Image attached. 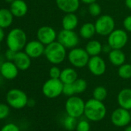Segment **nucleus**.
Segmentation results:
<instances>
[{
	"label": "nucleus",
	"instance_id": "nucleus-18",
	"mask_svg": "<svg viewBox=\"0 0 131 131\" xmlns=\"http://www.w3.org/2000/svg\"><path fill=\"white\" fill-rule=\"evenodd\" d=\"M9 9L13 14L14 17L21 18L27 14L29 7L24 0H14L10 4Z\"/></svg>",
	"mask_w": 131,
	"mask_h": 131
},
{
	"label": "nucleus",
	"instance_id": "nucleus-6",
	"mask_svg": "<svg viewBox=\"0 0 131 131\" xmlns=\"http://www.w3.org/2000/svg\"><path fill=\"white\" fill-rule=\"evenodd\" d=\"M86 102L80 96H70L65 103V110L67 115L79 118L84 114Z\"/></svg>",
	"mask_w": 131,
	"mask_h": 131
},
{
	"label": "nucleus",
	"instance_id": "nucleus-39",
	"mask_svg": "<svg viewBox=\"0 0 131 131\" xmlns=\"http://www.w3.org/2000/svg\"><path fill=\"white\" fill-rule=\"evenodd\" d=\"M5 29L0 26V43H1L4 39H6V34H5Z\"/></svg>",
	"mask_w": 131,
	"mask_h": 131
},
{
	"label": "nucleus",
	"instance_id": "nucleus-10",
	"mask_svg": "<svg viewBox=\"0 0 131 131\" xmlns=\"http://www.w3.org/2000/svg\"><path fill=\"white\" fill-rule=\"evenodd\" d=\"M128 34L125 29H115L107 38V43L113 49H122L128 42Z\"/></svg>",
	"mask_w": 131,
	"mask_h": 131
},
{
	"label": "nucleus",
	"instance_id": "nucleus-14",
	"mask_svg": "<svg viewBox=\"0 0 131 131\" xmlns=\"http://www.w3.org/2000/svg\"><path fill=\"white\" fill-rule=\"evenodd\" d=\"M46 46L38 39L27 42L24 51L31 59H37L44 55Z\"/></svg>",
	"mask_w": 131,
	"mask_h": 131
},
{
	"label": "nucleus",
	"instance_id": "nucleus-31",
	"mask_svg": "<svg viewBox=\"0 0 131 131\" xmlns=\"http://www.w3.org/2000/svg\"><path fill=\"white\" fill-rule=\"evenodd\" d=\"M62 94L67 96L68 97L74 96L76 94L75 89L73 83H67L63 84V89H62Z\"/></svg>",
	"mask_w": 131,
	"mask_h": 131
},
{
	"label": "nucleus",
	"instance_id": "nucleus-2",
	"mask_svg": "<svg viewBox=\"0 0 131 131\" xmlns=\"http://www.w3.org/2000/svg\"><path fill=\"white\" fill-rule=\"evenodd\" d=\"M27 42V35L26 32L20 28L12 29L6 36L7 48L15 52L23 50Z\"/></svg>",
	"mask_w": 131,
	"mask_h": 131
},
{
	"label": "nucleus",
	"instance_id": "nucleus-30",
	"mask_svg": "<svg viewBox=\"0 0 131 131\" xmlns=\"http://www.w3.org/2000/svg\"><path fill=\"white\" fill-rule=\"evenodd\" d=\"M88 12L90 15L93 17H99L101 15L102 13V8L100 4H98L96 2L93 3L92 4L89 5L88 7Z\"/></svg>",
	"mask_w": 131,
	"mask_h": 131
},
{
	"label": "nucleus",
	"instance_id": "nucleus-13",
	"mask_svg": "<svg viewBox=\"0 0 131 131\" xmlns=\"http://www.w3.org/2000/svg\"><path fill=\"white\" fill-rule=\"evenodd\" d=\"M57 34L56 30L49 26H42L39 27L36 32V37L45 46H47L57 39Z\"/></svg>",
	"mask_w": 131,
	"mask_h": 131
},
{
	"label": "nucleus",
	"instance_id": "nucleus-16",
	"mask_svg": "<svg viewBox=\"0 0 131 131\" xmlns=\"http://www.w3.org/2000/svg\"><path fill=\"white\" fill-rule=\"evenodd\" d=\"M56 5L65 13H73L79 9L80 0H56Z\"/></svg>",
	"mask_w": 131,
	"mask_h": 131
},
{
	"label": "nucleus",
	"instance_id": "nucleus-20",
	"mask_svg": "<svg viewBox=\"0 0 131 131\" xmlns=\"http://www.w3.org/2000/svg\"><path fill=\"white\" fill-rule=\"evenodd\" d=\"M79 24L78 16L73 13H66L62 19V27L63 29L74 30Z\"/></svg>",
	"mask_w": 131,
	"mask_h": 131
},
{
	"label": "nucleus",
	"instance_id": "nucleus-40",
	"mask_svg": "<svg viewBox=\"0 0 131 131\" xmlns=\"http://www.w3.org/2000/svg\"><path fill=\"white\" fill-rule=\"evenodd\" d=\"M36 105V101L33 99H29L27 103V106L29 107H33Z\"/></svg>",
	"mask_w": 131,
	"mask_h": 131
},
{
	"label": "nucleus",
	"instance_id": "nucleus-21",
	"mask_svg": "<svg viewBox=\"0 0 131 131\" xmlns=\"http://www.w3.org/2000/svg\"><path fill=\"white\" fill-rule=\"evenodd\" d=\"M108 59L114 67H119L126 62V54L122 49H112L108 54Z\"/></svg>",
	"mask_w": 131,
	"mask_h": 131
},
{
	"label": "nucleus",
	"instance_id": "nucleus-33",
	"mask_svg": "<svg viewBox=\"0 0 131 131\" xmlns=\"http://www.w3.org/2000/svg\"><path fill=\"white\" fill-rule=\"evenodd\" d=\"M10 113V106L6 103H0V119H6Z\"/></svg>",
	"mask_w": 131,
	"mask_h": 131
},
{
	"label": "nucleus",
	"instance_id": "nucleus-24",
	"mask_svg": "<svg viewBox=\"0 0 131 131\" xmlns=\"http://www.w3.org/2000/svg\"><path fill=\"white\" fill-rule=\"evenodd\" d=\"M80 36L83 39H91L95 34H96V28L94 23H83L79 31Z\"/></svg>",
	"mask_w": 131,
	"mask_h": 131
},
{
	"label": "nucleus",
	"instance_id": "nucleus-47",
	"mask_svg": "<svg viewBox=\"0 0 131 131\" xmlns=\"http://www.w3.org/2000/svg\"><path fill=\"white\" fill-rule=\"evenodd\" d=\"M129 113H130V117H131V110H129Z\"/></svg>",
	"mask_w": 131,
	"mask_h": 131
},
{
	"label": "nucleus",
	"instance_id": "nucleus-4",
	"mask_svg": "<svg viewBox=\"0 0 131 131\" xmlns=\"http://www.w3.org/2000/svg\"><path fill=\"white\" fill-rule=\"evenodd\" d=\"M67 58L69 62L74 68L80 69L87 67L90 56L86 51L85 48L75 47L70 50L67 54Z\"/></svg>",
	"mask_w": 131,
	"mask_h": 131
},
{
	"label": "nucleus",
	"instance_id": "nucleus-46",
	"mask_svg": "<svg viewBox=\"0 0 131 131\" xmlns=\"http://www.w3.org/2000/svg\"><path fill=\"white\" fill-rule=\"evenodd\" d=\"M129 59H130V63H131V53H130V56H129Z\"/></svg>",
	"mask_w": 131,
	"mask_h": 131
},
{
	"label": "nucleus",
	"instance_id": "nucleus-9",
	"mask_svg": "<svg viewBox=\"0 0 131 131\" xmlns=\"http://www.w3.org/2000/svg\"><path fill=\"white\" fill-rule=\"evenodd\" d=\"M66 49H73L77 47L80 42V36L74 30L62 29L57 34V39Z\"/></svg>",
	"mask_w": 131,
	"mask_h": 131
},
{
	"label": "nucleus",
	"instance_id": "nucleus-5",
	"mask_svg": "<svg viewBox=\"0 0 131 131\" xmlns=\"http://www.w3.org/2000/svg\"><path fill=\"white\" fill-rule=\"evenodd\" d=\"M28 96L26 93L20 89H11L6 93L7 104L14 109L20 110L27 106Z\"/></svg>",
	"mask_w": 131,
	"mask_h": 131
},
{
	"label": "nucleus",
	"instance_id": "nucleus-41",
	"mask_svg": "<svg viewBox=\"0 0 131 131\" xmlns=\"http://www.w3.org/2000/svg\"><path fill=\"white\" fill-rule=\"evenodd\" d=\"M96 2V0H80V3H82L83 4H86V5L92 4Z\"/></svg>",
	"mask_w": 131,
	"mask_h": 131
},
{
	"label": "nucleus",
	"instance_id": "nucleus-43",
	"mask_svg": "<svg viewBox=\"0 0 131 131\" xmlns=\"http://www.w3.org/2000/svg\"><path fill=\"white\" fill-rule=\"evenodd\" d=\"M124 131H131V125H127L126 126Z\"/></svg>",
	"mask_w": 131,
	"mask_h": 131
},
{
	"label": "nucleus",
	"instance_id": "nucleus-15",
	"mask_svg": "<svg viewBox=\"0 0 131 131\" xmlns=\"http://www.w3.org/2000/svg\"><path fill=\"white\" fill-rule=\"evenodd\" d=\"M19 70L16 67V65L13 61H5L1 63V70H0V75L5 80H15L19 74Z\"/></svg>",
	"mask_w": 131,
	"mask_h": 131
},
{
	"label": "nucleus",
	"instance_id": "nucleus-32",
	"mask_svg": "<svg viewBox=\"0 0 131 131\" xmlns=\"http://www.w3.org/2000/svg\"><path fill=\"white\" fill-rule=\"evenodd\" d=\"M90 124L89 121L86 119H82L77 122L76 131H90Z\"/></svg>",
	"mask_w": 131,
	"mask_h": 131
},
{
	"label": "nucleus",
	"instance_id": "nucleus-36",
	"mask_svg": "<svg viewBox=\"0 0 131 131\" xmlns=\"http://www.w3.org/2000/svg\"><path fill=\"white\" fill-rule=\"evenodd\" d=\"M123 26L124 29L127 32H131V15L127 16L123 21Z\"/></svg>",
	"mask_w": 131,
	"mask_h": 131
},
{
	"label": "nucleus",
	"instance_id": "nucleus-27",
	"mask_svg": "<svg viewBox=\"0 0 131 131\" xmlns=\"http://www.w3.org/2000/svg\"><path fill=\"white\" fill-rule=\"evenodd\" d=\"M108 95V92L107 90L106 89V87L103 86H96L93 91V98L100 100V101H104Z\"/></svg>",
	"mask_w": 131,
	"mask_h": 131
},
{
	"label": "nucleus",
	"instance_id": "nucleus-25",
	"mask_svg": "<svg viewBox=\"0 0 131 131\" xmlns=\"http://www.w3.org/2000/svg\"><path fill=\"white\" fill-rule=\"evenodd\" d=\"M103 45L102 43L96 39H90V41L86 43L85 46V49L90 56H100L102 52Z\"/></svg>",
	"mask_w": 131,
	"mask_h": 131
},
{
	"label": "nucleus",
	"instance_id": "nucleus-37",
	"mask_svg": "<svg viewBox=\"0 0 131 131\" xmlns=\"http://www.w3.org/2000/svg\"><path fill=\"white\" fill-rule=\"evenodd\" d=\"M17 52H15L10 49H7L6 52H5V58L6 60L8 61H14V59H15V56H16V54Z\"/></svg>",
	"mask_w": 131,
	"mask_h": 131
},
{
	"label": "nucleus",
	"instance_id": "nucleus-12",
	"mask_svg": "<svg viewBox=\"0 0 131 131\" xmlns=\"http://www.w3.org/2000/svg\"><path fill=\"white\" fill-rule=\"evenodd\" d=\"M87 67L91 74L95 77H100L106 73V64L104 59L100 56H90Z\"/></svg>",
	"mask_w": 131,
	"mask_h": 131
},
{
	"label": "nucleus",
	"instance_id": "nucleus-38",
	"mask_svg": "<svg viewBox=\"0 0 131 131\" xmlns=\"http://www.w3.org/2000/svg\"><path fill=\"white\" fill-rule=\"evenodd\" d=\"M113 49L110 47V46L107 43V44H106V45H103V49H102V52H104V53H107V54H109L110 53V52Z\"/></svg>",
	"mask_w": 131,
	"mask_h": 131
},
{
	"label": "nucleus",
	"instance_id": "nucleus-19",
	"mask_svg": "<svg viewBox=\"0 0 131 131\" xmlns=\"http://www.w3.org/2000/svg\"><path fill=\"white\" fill-rule=\"evenodd\" d=\"M117 103L119 107L127 110H131V89H122L117 95Z\"/></svg>",
	"mask_w": 131,
	"mask_h": 131
},
{
	"label": "nucleus",
	"instance_id": "nucleus-7",
	"mask_svg": "<svg viewBox=\"0 0 131 131\" xmlns=\"http://www.w3.org/2000/svg\"><path fill=\"white\" fill-rule=\"evenodd\" d=\"M96 34L101 36H109L115 29V20L110 15H100L97 17L95 23Z\"/></svg>",
	"mask_w": 131,
	"mask_h": 131
},
{
	"label": "nucleus",
	"instance_id": "nucleus-42",
	"mask_svg": "<svg viewBox=\"0 0 131 131\" xmlns=\"http://www.w3.org/2000/svg\"><path fill=\"white\" fill-rule=\"evenodd\" d=\"M125 5L128 9L131 10V0H125Z\"/></svg>",
	"mask_w": 131,
	"mask_h": 131
},
{
	"label": "nucleus",
	"instance_id": "nucleus-1",
	"mask_svg": "<svg viewBox=\"0 0 131 131\" xmlns=\"http://www.w3.org/2000/svg\"><path fill=\"white\" fill-rule=\"evenodd\" d=\"M84 115L90 121H101L106 115V107L103 101L97 100L94 98L90 99L86 102Z\"/></svg>",
	"mask_w": 131,
	"mask_h": 131
},
{
	"label": "nucleus",
	"instance_id": "nucleus-28",
	"mask_svg": "<svg viewBox=\"0 0 131 131\" xmlns=\"http://www.w3.org/2000/svg\"><path fill=\"white\" fill-rule=\"evenodd\" d=\"M77 124V118L71 116L70 115H67L63 119V121H62V125H63L64 128L69 131L76 129Z\"/></svg>",
	"mask_w": 131,
	"mask_h": 131
},
{
	"label": "nucleus",
	"instance_id": "nucleus-45",
	"mask_svg": "<svg viewBox=\"0 0 131 131\" xmlns=\"http://www.w3.org/2000/svg\"><path fill=\"white\" fill-rule=\"evenodd\" d=\"M1 51H2V47H1V45H0V53H1Z\"/></svg>",
	"mask_w": 131,
	"mask_h": 131
},
{
	"label": "nucleus",
	"instance_id": "nucleus-48",
	"mask_svg": "<svg viewBox=\"0 0 131 131\" xmlns=\"http://www.w3.org/2000/svg\"><path fill=\"white\" fill-rule=\"evenodd\" d=\"M0 70H1V63H0Z\"/></svg>",
	"mask_w": 131,
	"mask_h": 131
},
{
	"label": "nucleus",
	"instance_id": "nucleus-26",
	"mask_svg": "<svg viewBox=\"0 0 131 131\" xmlns=\"http://www.w3.org/2000/svg\"><path fill=\"white\" fill-rule=\"evenodd\" d=\"M118 76L123 80L131 79V63H123L117 70Z\"/></svg>",
	"mask_w": 131,
	"mask_h": 131
},
{
	"label": "nucleus",
	"instance_id": "nucleus-29",
	"mask_svg": "<svg viewBox=\"0 0 131 131\" xmlns=\"http://www.w3.org/2000/svg\"><path fill=\"white\" fill-rule=\"evenodd\" d=\"M73 84L75 89L76 94H80L84 93L87 89V86H88L86 80L82 78H78Z\"/></svg>",
	"mask_w": 131,
	"mask_h": 131
},
{
	"label": "nucleus",
	"instance_id": "nucleus-17",
	"mask_svg": "<svg viewBox=\"0 0 131 131\" xmlns=\"http://www.w3.org/2000/svg\"><path fill=\"white\" fill-rule=\"evenodd\" d=\"M14 63L19 71H26L29 70L32 64V59L25 52V51L17 52L14 59Z\"/></svg>",
	"mask_w": 131,
	"mask_h": 131
},
{
	"label": "nucleus",
	"instance_id": "nucleus-23",
	"mask_svg": "<svg viewBox=\"0 0 131 131\" xmlns=\"http://www.w3.org/2000/svg\"><path fill=\"white\" fill-rule=\"evenodd\" d=\"M14 16L9 9H0V26L3 29L10 27L13 23Z\"/></svg>",
	"mask_w": 131,
	"mask_h": 131
},
{
	"label": "nucleus",
	"instance_id": "nucleus-3",
	"mask_svg": "<svg viewBox=\"0 0 131 131\" xmlns=\"http://www.w3.org/2000/svg\"><path fill=\"white\" fill-rule=\"evenodd\" d=\"M44 56L52 65H59L67 56V49L57 40L46 46Z\"/></svg>",
	"mask_w": 131,
	"mask_h": 131
},
{
	"label": "nucleus",
	"instance_id": "nucleus-11",
	"mask_svg": "<svg viewBox=\"0 0 131 131\" xmlns=\"http://www.w3.org/2000/svg\"><path fill=\"white\" fill-rule=\"evenodd\" d=\"M112 123L118 127H124L129 125L131 121L129 110L119 107L113 110L110 116Z\"/></svg>",
	"mask_w": 131,
	"mask_h": 131
},
{
	"label": "nucleus",
	"instance_id": "nucleus-34",
	"mask_svg": "<svg viewBox=\"0 0 131 131\" xmlns=\"http://www.w3.org/2000/svg\"><path fill=\"white\" fill-rule=\"evenodd\" d=\"M61 71L62 70L57 67V65H53L49 71V77L52 79H59L61 75Z\"/></svg>",
	"mask_w": 131,
	"mask_h": 131
},
{
	"label": "nucleus",
	"instance_id": "nucleus-22",
	"mask_svg": "<svg viewBox=\"0 0 131 131\" xmlns=\"http://www.w3.org/2000/svg\"><path fill=\"white\" fill-rule=\"evenodd\" d=\"M77 79H78V74L74 68L67 67L64 68L61 71L59 80L63 83V84L73 83Z\"/></svg>",
	"mask_w": 131,
	"mask_h": 131
},
{
	"label": "nucleus",
	"instance_id": "nucleus-8",
	"mask_svg": "<svg viewBox=\"0 0 131 131\" xmlns=\"http://www.w3.org/2000/svg\"><path fill=\"white\" fill-rule=\"evenodd\" d=\"M63 83L59 79L47 80L42 85V94L49 99H55L59 97L62 93Z\"/></svg>",
	"mask_w": 131,
	"mask_h": 131
},
{
	"label": "nucleus",
	"instance_id": "nucleus-44",
	"mask_svg": "<svg viewBox=\"0 0 131 131\" xmlns=\"http://www.w3.org/2000/svg\"><path fill=\"white\" fill-rule=\"evenodd\" d=\"M4 1H5L6 3H9V4L10 5V4H11V3H12L13 1H14V0H4Z\"/></svg>",
	"mask_w": 131,
	"mask_h": 131
},
{
	"label": "nucleus",
	"instance_id": "nucleus-35",
	"mask_svg": "<svg viewBox=\"0 0 131 131\" xmlns=\"http://www.w3.org/2000/svg\"><path fill=\"white\" fill-rule=\"evenodd\" d=\"M0 131H20V129L16 124L13 123H9L4 125L0 129Z\"/></svg>",
	"mask_w": 131,
	"mask_h": 131
}]
</instances>
